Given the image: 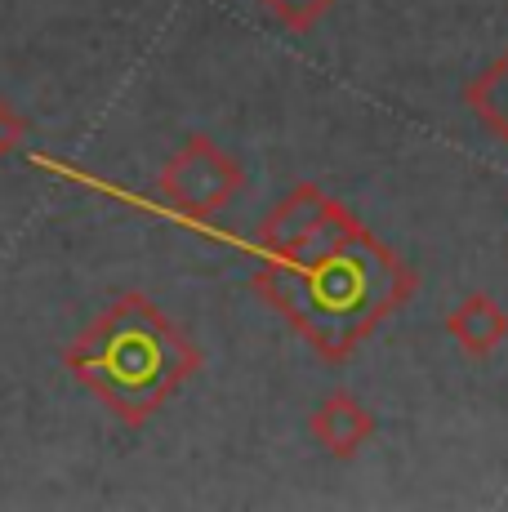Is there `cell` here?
I'll use <instances>...</instances> for the list:
<instances>
[{
	"instance_id": "obj_1",
	"label": "cell",
	"mask_w": 508,
	"mask_h": 512,
	"mask_svg": "<svg viewBox=\"0 0 508 512\" xmlns=\"http://www.w3.org/2000/svg\"><path fill=\"white\" fill-rule=\"evenodd\" d=\"M250 290L321 361L344 366L393 312L415 299L419 277L393 245H384L366 223H357L344 241L304 263L254 268Z\"/></svg>"
},
{
	"instance_id": "obj_2",
	"label": "cell",
	"mask_w": 508,
	"mask_h": 512,
	"mask_svg": "<svg viewBox=\"0 0 508 512\" xmlns=\"http://www.w3.org/2000/svg\"><path fill=\"white\" fill-rule=\"evenodd\" d=\"M63 366L125 428H148L201 370V348L143 290H125L63 348Z\"/></svg>"
},
{
	"instance_id": "obj_3",
	"label": "cell",
	"mask_w": 508,
	"mask_h": 512,
	"mask_svg": "<svg viewBox=\"0 0 508 512\" xmlns=\"http://www.w3.org/2000/svg\"><path fill=\"white\" fill-rule=\"evenodd\" d=\"M357 223V214L339 205L335 196H326L317 183H299L272 205V214L254 232V245L268 263H304L344 241Z\"/></svg>"
},
{
	"instance_id": "obj_4",
	"label": "cell",
	"mask_w": 508,
	"mask_h": 512,
	"mask_svg": "<svg viewBox=\"0 0 508 512\" xmlns=\"http://www.w3.org/2000/svg\"><path fill=\"white\" fill-rule=\"evenodd\" d=\"M241 187H246L241 161L232 152H223L210 134H188L179 152L165 161L161 179H156L161 201L192 223H205L219 210H228L232 196H241Z\"/></svg>"
},
{
	"instance_id": "obj_5",
	"label": "cell",
	"mask_w": 508,
	"mask_h": 512,
	"mask_svg": "<svg viewBox=\"0 0 508 512\" xmlns=\"http://www.w3.org/2000/svg\"><path fill=\"white\" fill-rule=\"evenodd\" d=\"M308 437L326 450L330 459H357L375 437V415L353 397L348 388H335L317 401L308 415Z\"/></svg>"
},
{
	"instance_id": "obj_6",
	"label": "cell",
	"mask_w": 508,
	"mask_h": 512,
	"mask_svg": "<svg viewBox=\"0 0 508 512\" xmlns=\"http://www.w3.org/2000/svg\"><path fill=\"white\" fill-rule=\"evenodd\" d=\"M442 326L455 339V348L464 352V357H473V361L495 357V352L508 343V312H504V303L495 299V294H486V290L464 294V299L446 312Z\"/></svg>"
},
{
	"instance_id": "obj_7",
	"label": "cell",
	"mask_w": 508,
	"mask_h": 512,
	"mask_svg": "<svg viewBox=\"0 0 508 512\" xmlns=\"http://www.w3.org/2000/svg\"><path fill=\"white\" fill-rule=\"evenodd\" d=\"M464 107L491 139L508 147V49L464 85Z\"/></svg>"
},
{
	"instance_id": "obj_8",
	"label": "cell",
	"mask_w": 508,
	"mask_h": 512,
	"mask_svg": "<svg viewBox=\"0 0 508 512\" xmlns=\"http://www.w3.org/2000/svg\"><path fill=\"white\" fill-rule=\"evenodd\" d=\"M259 5L268 9V18H277L286 32L304 36L330 14V9H335V0H259Z\"/></svg>"
},
{
	"instance_id": "obj_9",
	"label": "cell",
	"mask_w": 508,
	"mask_h": 512,
	"mask_svg": "<svg viewBox=\"0 0 508 512\" xmlns=\"http://www.w3.org/2000/svg\"><path fill=\"white\" fill-rule=\"evenodd\" d=\"M23 134H27V121H23V112H18V107L9 103L5 94H0V161H5V156L14 152L18 143H23Z\"/></svg>"
}]
</instances>
